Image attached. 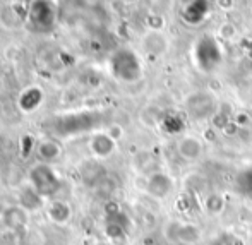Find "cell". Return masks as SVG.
<instances>
[{"instance_id": "6da1fadb", "label": "cell", "mask_w": 252, "mask_h": 245, "mask_svg": "<svg viewBox=\"0 0 252 245\" xmlns=\"http://www.w3.org/2000/svg\"><path fill=\"white\" fill-rule=\"evenodd\" d=\"M194 60H196V65L204 72H213L215 69H218L220 63L223 62V52L215 36L202 34L197 40L194 47Z\"/></svg>"}, {"instance_id": "7a4b0ae2", "label": "cell", "mask_w": 252, "mask_h": 245, "mask_svg": "<svg viewBox=\"0 0 252 245\" xmlns=\"http://www.w3.org/2000/svg\"><path fill=\"white\" fill-rule=\"evenodd\" d=\"M112 69L117 79L126 81V83H134L143 76L139 59L130 50H120L119 53H115V57L112 59Z\"/></svg>"}, {"instance_id": "3957f363", "label": "cell", "mask_w": 252, "mask_h": 245, "mask_svg": "<svg viewBox=\"0 0 252 245\" xmlns=\"http://www.w3.org/2000/svg\"><path fill=\"white\" fill-rule=\"evenodd\" d=\"M186 110L192 120H197V122L208 120L216 112V99L208 91H199V93H194L187 98Z\"/></svg>"}, {"instance_id": "277c9868", "label": "cell", "mask_w": 252, "mask_h": 245, "mask_svg": "<svg viewBox=\"0 0 252 245\" xmlns=\"http://www.w3.org/2000/svg\"><path fill=\"white\" fill-rule=\"evenodd\" d=\"M173 182L166 173H153L150 182H148V190L155 197H165L172 190Z\"/></svg>"}, {"instance_id": "5b68a950", "label": "cell", "mask_w": 252, "mask_h": 245, "mask_svg": "<svg viewBox=\"0 0 252 245\" xmlns=\"http://www.w3.org/2000/svg\"><path fill=\"white\" fill-rule=\"evenodd\" d=\"M179 153L184 159L187 161H194L201 156L202 153V143L196 137H184L179 143Z\"/></svg>"}, {"instance_id": "8992f818", "label": "cell", "mask_w": 252, "mask_h": 245, "mask_svg": "<svg viewBox=\"0 0 252 245\" xmlns=\"http://www.w3.org/2000/svg\"><path fill=\"white\" fill-rule=\"evenodd\" d=\"M235 189L246 199H251L252 201V166H247L246 170H242L237 175Z\"/></svg>"}, {"instance_id": "52a82bcc", "label": "cell", "mask_w": 252, "mask_h": 245, "mask_svg": "<svg viewBox=\"0 0 252 245\" xmlns=\"http://www.w3.org/2000/svg\"><path fill=\"white\" fill-rule=\"evenodd\" d=\"M199 7H202V2L190 3V5L184 10V19H186L189 24H199L206 17V14H208L209 9H199Z\"/></svg>"}, {"instance_id": "ba28073f", "label": "cell", "mask_w": 252, "mask_h": 245, "mask_svg": "<svg viewBox=\"0 0 252 245\" xmlns=\"http://www.w3.org/2000/svg\"><path fill=\"white\" fill-rule=\"evenodd\" d=\"M91 146H93L96 154L108 156L110 153L113 151V141H112V137H108V136H96L93 143H91Z\"/></svg>"}, {"instance_id": "9c48e42d", "label": "cell", "mask_w": 252, "mask_h": 245, "mask_svg": "<svg viewBox=\"0 0 252 245\" xmlns=\"http://www.w3.org/2000/svg\"><path fill=\"white\" fill-rule=\"evenodd\" d=\"M146 48L150 50L151 53H163L166 48V40L163 38V34L155 31V33L146 36Z\"/></svg>"}, {"instance_id": "30bf717a", "label": "cell", "mask_w": 252, "mask_h": 245, "mask_svg": "<svg viewBox=\"0 0 252 245\" xmlns=\"http://www.w3.org/2000/svg\"><path fill=\"white\" fill-rule=\"evenodd\" d=\"M223 208H225V201H223V197L216 196V194L209 196L208 201H206V209H208V213L211 216L220 214V213L223 211Z\"/></svg>"}, {"instance_id": "8fae6325", "label": "cell", "mask_w": 252, "mask_h": 245, "mask_svg": "<svg viewBox=\"0 0 252 245\" xmlns=\"http://www.w3.org/2000/svg\"><path fill=\"white\" fill-rule=\"evenodd\" d=\"M197 230H194V226H180L177 230V240H182V242H194L197 240Z\"/></svg>"}, {"instance_id": "7c38bea8", "label": "cell", "mask_w": 252, "mask_h": 245, "mask_svg": "<svg viewBox=\"0 0 252 245\" xmlns=\"http://www.w3.org/2000/svg\"><path fill=\"white\" fill-rule=\"evenodd\" d=\"M220 34H221V38H225V40H230V38L235 36V28H233L232 24H223V26L220 28Z\"/></svg>"}, {"instance_id": "4fadbf2b", "label": "cell", "mask_w": 252, "mask_h": 245, "mask_svg": "<svg viewBox=\"0 0 252 245\" xmlns=\"http://www.w3.org/2000/svg\"><path fill=\"white\" fill-rule=\"evenodd\" d=\"M235 122L240 123V125H244V123L249 122V117H247L246 113H237V115H235Z\"/></svg>"}]
</instances>
